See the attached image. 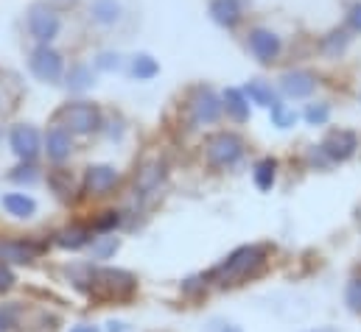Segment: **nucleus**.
Listing matches in <instances>:
<instances>
[{
    "label": "nucleus",
    "mask_w": 361,
    "mask_h": 332,
    "mask_svg": "<svg viewBox=\"0 0 361 332\" xmlns=\"http://www.w3.org/2000/svg\"><path fill=\"white\" fill-rule=\"evenodd\" d=\"M65 17L54 0H31L23 11V34L31 45H56L65 34Z\"/></svg>",
    "instance_id": "nucleus-1"
},
{
    "label": "nucleus",
    "mask_w": 361,
    "mask_h": 332,
    "mask_svg": "<svg viewBox=\"0 0 361 332\" xmlns=\"http://www.w3.org/2000/svg\"><path fill=\"white\" fill-rule=\"evenodd\" d=\"M182 117H185L188 129L216 126V123L224 117L221 92H216L210 84H193V87L185 92V101H182Z\"/></svg>",
    "instance_id": "nucleus-2"
},
{
    "label": "nucleus",
    "mask_w": 361,
    "mask_h": 332,
    "mask_svg": "<svg viewBox=\"0 0 361 332\" xmlns=\"http://www.w3.org/2000/svg\"><path fill=\"white\" fill-rule=\"evenodd\" d=\"M54 123L65 126L73 137L101 134L104 109H101L95 101H87V98H71V101H65V103L54 112Z\"/></svg>",
    "instance_id": "nucleus-3"
},
{
    "label": "nucleus",
    "mask_w": 361,
    "mask_h": 332,
    "mask_svg": "<svg viewBox=\"0 0 361 332\" xmlns=\"http://www.w3.org/2000/svg\"><path fill=\"white\" fill-rule=\"evenodd\" d=\"M264 265H267V249L264 246H244V249L233 251L221 265H216L210 279L219 282V285H238L244 279L258 276Z\"/></svg>",
    "instance_id": "nucleus-4"
},
{
    "label": "nucleus",
    "mask_w": 361,
    "mask_h": 332,
    "mask_svg": "<svg viewBox=\"0 0 361 332\" xmlns=\"http://www.w3.org/2000/svg\"><path fill=\"white\" fill-rule=\"evenodd\" d=\"M135 290L137 279L123 268H92L87 276V293L98 302H123Z\"/></svg>",
    "instance_id": "nucleus-5"
},
{
    "label": "nucleus",
    "mask_w": 361,
    "mask_h": 332,
    "mask_svg": "<svg viewBox=\"0 0 361 332\" xmlns=\"http://www.w3.org/2000/svg\"><path fill=\"white\" fill-rule=\"evenodd\" d=\"M25 65H28V73L34 82L48 84V87H62L65 70L71 62H68L65 51H59L56 45H31Z\"/></svg>",
    "instance_id": "nucleus-6"
},
{
    "label": "nucleus",
    "mask_w": 361,
    "mask_h": 332,
    "mask_svg": "<svg viewBox=\"0 0 361 332\" xmlns=\"http://www.w3.org/2000/svg\"><path fill=\"white\" fill-rule=\"evenodd\" d=\"M244 48L247 53L264 65V68H271L283 59V51H286V39L277 28H271L267 23H252L244 28Z\"/></svg>",
    "instance_id": "nucleus-7"
},
{
    "label": "nucleus",
    "mask_w": 361,
    "mask_h": 332,
    "mask_svg": "<svg viewBox=\"0 0 361 332\" xmlns=\"http://www.w3.org/2000/svg\"><path fill=\"white\" fill-rule=\"evenodd\" d=\"M247 154V140L238 132L230 129H219L213 134L204 137V160L207 165L216 170H230L235 167Z\"/></svg>",
    "instance_id": "nucleus-8"
},
{
    "label": "nucleus",
    "mask_w": 361,
    "mask_h": 332,
    "mask_svg": "<svg viewBox=\"0 0 361 332\" xmlns=\"http://www.w3.org/2000/svg\"><path fill=\"white\" fill-rule=\"evenodd\" d=\"M319 73H314L311 68H288L277 79V92L283 101H305L319 89Z\"/></svg>",
    "instance_id": "nucleus-9"
},
{
    "label": "nucleus",
    "mask_w": 361,
    "mask_h": 332,
    "mask_svg": "<svg viewBox=\"0 0 361 332\" xmlns=\"http://www.w3.org/2000/svg\"><path fill=\"white\" fill-rule=\"evenodd\" d=\"M42 132L34 123H14L8 129V148L20 162H37L42 154Z\"/></svg>",
    "instance_id": "nucleus-10"
},
{
    "label": "nucleus",
    "mask_w": 361,
    "mask_h": 332,
    "mask_svg": "<svg viewBox=\"0 0 361 332\" xmlns=\"http://www.w3.org/2000/svg\"><path fill=\"white\" fill-rule=\"evenodd\" d=\"M207 17L221 31H241L250 17L247 0H207Z\"/></svg>",
    "instance_id": "nucleus-11"
},
{
    "label": "nucleus",
    "mask_w": 361,
    "mask_h": 332,
    "mask_svg": "<svg viewBox=\"0 0 361 332\" xmlns=\"http://www.w3.org/2000/svg\"><path fill=\"white\" fill-rule=\"evenodd\" d=\"M85 17L92 28H101V31H109V28H118L126 17V6L123 0H87L85 3Z\"/></svg>",
    "instance_id": "nucleus-12"
},
{
    "label": "nucleus",
    "mask_w": 361,
    "mask_h": 332,
    "mask_svg": "<svg viewBox=\"0 0 361 332\" xmlns=\"http://www.w3.org/2000/svg\"><path fill=\"white\" fill-rule=\"evenodd\" d=\"M73 151H76V137H73L65 126H59V123L51 120V126H48V132H45V137H42V154H45L54 165H62V162L71 160Z\"/></svg>",
    "instance_id": "nucleus-13"
},
{
    "label": "nucleus",
    "mask_w": 361,
    "mask_h": 332,
    "mask_svg": "<svg viewBox=\"0 0 361 332\" xmlns=\"http://www.w3.org/2000/svg\"><path fill=\"white\" fill-rule=\"evenodd\" d=\"M353 39H356V34L339 23V25L322 31L314 45H317V53L319 56H325V59H342L353 48Z\"/></svg>",
    "instance_id": "nucleus-14"
},
{
    "label": "nucleus",
    "mask_w": 361,
    "mask_h": 332,
    "mask_svg": "<svg viewBox=\"0 0 361 332\" xmlns=\"http://www.w3.org/2000/svg\"><path fill=\"white\" fill-rule=\"evenodd\" d=\"M319 148H322V154H325L328 162H345V160H350V157L356 154V148H359V134L350 132V129H334V132H328V137L319 143Z\"/></svg>",
    "instance_id": "nucleus-15"
},
{
    "label": "nucleus",
    "mask_w": 361,
    "mask_h": 332,
    "mask_svg": "<svg viewBox=\"0 0 361 332\" xmlns=\"http://www.w3.org/2000/svg\"><path fill=\"white\" fill-rule=\"evenodd\" d=\"M95 79H98V73H95L92 62H82V59H79V62H71V65H68L62 87H65V92H68L71 98H85L92 87L98 84Z\"/></svg>",
    "instance_id": "nucleus-16"
},
{
    "label": "nucleus",
    "mask_w": 361,
    "mask_h": 332,
    "mask_svg": "<svg viewBox=\"0 0 361 332\" xmlns=\"http://www.w3.org/2000/svg\"><path fill=\"white\" fill-rule=\"evenodd\" d=\"M166 176H169L166 160H160V157L146 160L143 165L137 167V173H135V193H137V196H152V193H157L160 184L166 181Z\"/></svg>",
    "instance_id": "nucleus-17"
},
{
    "label": "nucleus",
    "mask_w": 361,
    "mask_h": 332,
    "mask_svg": "<svg viewBox=\"0 0 361 332\" xmlns=\"http://www.w3.org/2000/svg\"><path fill=\"white\" fill-rule=\"evenodd\" d=\"M221 103H224V117L233 123H250L252 117V103L244 92V87H224L221 89Z\"/></svg>",
    "instance_id": "nucleus-18"
},
{
    "label": "nucleus",
    "mask_w": 361,
    "mask_h": 332,
    "mask_svg": "<svg viewBox=\"0 0 361 332\" xmlns=\"http://www.w3.org/2000/svg\"><path fill=\"white\" fill-rule=\"evenodd\" d=\"M118 184V170L112 165H90L85 170L82 179V190L90 196H104Z\"/></svg>",
    "instance_id": "nucleus-19"
},
{
    "label": "nucleus",
    "mask_w": 361,
    "mask_h": 332,
    "mask_svg": "<svg viewBox=\"0 0 361 332\" xmlns=\"http://www.w3.org/2000/svg\"><path fill=\"white\" fill-rule=\"evenodd\" d=\"M126 73L132 82H154L160 76V59L149 51H137L126 59Z\"/></svg>",
    "instance_id": "nucleus-20"
},
{
    "label": "nucleus",
    "mask_w": 361,
    "mask_h": 332,
    "mask_svg": "<svg viewBox=\"0 0 361 332\" xmlns=\"http://www.w3.org/2000/svg\"><path fill=\"white\" fill-rule=\"evenodd\" d=\"M37 254H39V246L31 241H0V262L25 265V262H34Z\"/></svg>",
    "instance_id": "nucleus-21"
},
{
    "label": "nucleus",
    "mask_w": 361,
    "mask_h": 332,
    "mask_svg": "<svg viewBox=\"0 0 361 332\" xmlns=\"http://www.w3.org/2000/svg\"><path fill=\"white\" fill-rule=\"evenodd\" d=\"M244 92H247L250 103L258 106V109H271V106L280 101L277 84L267 82V79H250V82L244 84Z\"/></svg>",
    "instance_id": "nucleus-22"
},
{
    "label": "nucleus",
    "mask_w": 361,
    "mask_h": 332,
    "mask_svg": "<svg viewBox=\"0 0 361 332\" xmlns=\"http://www.w3.org/2000/svg\"><path fill=\"white\" fill-rule=\"evenodd\" d=\"M92 68L98 76H112V73H121L126 68V56L115 48H104L92 56Z\"/></svg>",
    "instance_id": "nucleus-23"
},
{
    "label": "nucleus",
    "mask_w": 361,
    "mask_h": 332,
    "mask_svg": "<svg viewBox=\"0 0 361 332\" xmlns=\"http://www.w3.org/2000/svg\"><path fill=\"white\" fill-rule=\"evenodd\" d=\"M90 241H92V229H87V226H68V229H62L56 235V246L68 251L85 249Z\"/></svg>",
    "instance_id": "nucleus-24"
},
{
    "label": "nucleus",
    "mask_w": 361,
    "mask_h": 332,
    "mask_svg": "<svg viewBox=\"0 0 361 332\" xmlns=\"http://www.w3.org/2000/svg\"><path fill=\"white\" fill-rule=\"evenodd\" d=\"M3 210L14 218H31L37 212V201L25 193H8V196H3Z\"/></svg>",
    "instance_id": "nucleus-25"
},
{
    "label": "nucleus",
    "mask_w": 361,
    "mask_h": 332,
    "mask_svg": "<svg viewBox=\"0 0 361 332\" xmlns=\"http://www.w3.org/2000/svg\"><path fill=\"white\" fill-rule=\"evenodd\" d=\"M331 103L328 101H311V103H305V109H302V120L308 123V126H328V120H331Z\"/></svg>",
    "instance_id": "nucleus-26"
},
{
    "label": "nucleus",
    "mask_w": 361,
    "mask_h": 332,
    "mask_svg": "<svg viewBox=\"0 0 361 332\" xmlns=\"http://www.w3.org/2000/svg\"><path fill=\"white\" fill-rule=\"evenodd\" d=\"M269 117H271V126H277V129H291V126H297L300 112H294V106H288V103L280 98L269 109Z\"/></svg>",
    "instance_id": "nucleus-27"
},
{
    "label": "nucleus",
    "mask_w": 361,
    "mask_h": 332,
    "mask_svg": "<svg viewBox=\"0 0 361 332\" xmlns=\"http://www.w3.org/2000/svg\"><path fill=\"white\" fill-rule=\"evenodd\" d=\"M48 184L54 187V193L59 198H71L73 193V179H71V170H65L62 165H56L51 173H48Z\"/></svg>",
    "instance_id": "nucleus-28"
},
{
    "label": "nucleus",
    "mask_w": 361,
    "mask_h": 332,
    "mask_svg": "<svg viewBox=\"0 0 361 332\" xmlns=\"http://www.w3.org/2000/svg\"><path fill=\"white\" fill-rule=\"evenodd\" d=\"M252 179H255V187L258 190H271V184H274V179H277V162L267 157V160H261L255 170H252Z\"/></svg>",
    "instance_id": "nucleus-29"
},
{
    "label": "nucleus",
    "mask_w": 361,
    "mask_h": 332,
    "mask_svg": "<svg viewBox=\"0 0 361 332\" xmlns=\"http://www.w3.org/2000/svg\"><path fill=\"white\" fill-rule=\"evenodd\" d=\"M118 249H121V241H118L115 235L92 238V257H95V260H109Z\"/></svg>",
    "instance_id": "nucleus-30"
},
{
    "label": "nucleus",
    "mask_w": 361,
    "mask_h": 332,
    "mask_svg": "<svg viewBox=\"0 0 361 332\" xmlns=\"http://www.w3.org/2000/svg\"><path fill=\"white\" fill-rule=\"evenodd\" d=\"M342 25L350 28L356 37H361V0H348V3H345Z\"/></svg>",
    "instance_id": "nucleus-31"
},
{
    "label": "nucleus",
    "mask_w": 361,
    "mask_h": 332,
    "mask_svg": "<svg viewBox=\"0 0 361 332\" xmlns=\"http://www.w3.org/2000/svg\"><path fill=\"white\" fill-rule=\"evenodd\" d=\"M123 132H126V123H123L121 115H115V117H106V115H104V126H101V134H104V137H109V140H121Z\"/></svg>",
    "instance_id": "nucleus-32"
},
{
    "label": "nucleus",
    "mask_w": 361,
    "mask_h": 332,
    "mask_svg": "<svg viewBox=\"0 0 361 332\" xmlns=\"http://www.w3.org/2000/svg\"><path fill=\"white\" fill-rule=\"evenodd\" d=\"M8 179H11V181H28V184H31V181L39 179V170H37L34 162H20V165L8 173Z\"/></svg>",
    "instance_id": "nucleus-33"
},
{
    "label": "nucleus",
    "mask_w": 361,
    "mask_h": 332,
    "mask_svg": "<svg viewBox=\"0 0 361 332\" xmlns=\"http://www.w3.org/2000/svg\"><path fill=\"white\" fill-rule=\"evenodd\" d=\"M118 224H121V215H118V212H104V215L92 224V232H112Z\"/></svg>",
    "instance_id": "nucleus-34"
},
{
    "label": "nucleus",
    "mask_w": 361,
    "mask_h": 332,
    "mask_svg": "<svg viewBox=\"0 0 361 332\" xmlns=\"http://www.w3.org/2000/svg\"><path fill=\"white\" fill-rule=\"evenodd\" d=\"M348 305L353 313H361V279H353L348 285Z\"/></svg>",
    "instance_id": "nucleus-35"
},
{
    "label": "nucleus",
    "mask_w": 361,
    "mask_h": 332,
    "mask_svg": "<svg viewBox=\"0 0 361 332\" xmlns=\"http://www.w3.org/2000/svg\"><path fill=\"white\" fill-rule=\"evenodd\" d=\"M11 288H14V274H11L8 262H0V293H6Z\"/></svg>",
    "instance_id": "nucleus-36"
},
{
    "label": "nucleus",
    "mask_w": 361,
    "mask_h": 332,
    "mask_svg": "<svg viewBox=\"0 0 361 332\" xmlns=\"http://www.w3.org/2000/svg\"><path fill=\"white\" fill-rule=\"evenodd\" d=\"M65 14H71V11H79V8H85V3L87 0H54Z\"/></svg>",
    "instance_id": "nucleus-37"
},
{
    "label": "nucleus",
    "mask_w": 361,
    "mask_h": 332,
    "mask_svg": "<svg viewBox=\"0 0 361 332\" xmlns=\"http://www.w3.org/2000/svg\"><path fill=\"white\" fill-rule=\"evenodd\" d=\"M11 324H14V310H11V307L0 310V332H8Z\"/></svg>",
    "instance_id": "nucleus-38"
},
{
    "label": "nucleus",
    "mask_w": 361,
    "mask_h": 332,
    "mask_svg": "<svg viewBox=\"0 0 361 332\" xmlns=\"http://www.w3.org/2000/svg\"><path fill=\"white\" fill-rule=\"evenodd\" d=\"M71 332H98V327H92V324H79V327H73Z\"/></svg>",
    "instance_id": "nucleus-39"
},
{
    "label": "nucleus",
    "mask_w": 361,
    "mask_h": 332,
    "mask_svg": "<svg viewBox=\"0 0 361 332\" xmlns=\"http://www.w3.org/2000/svg\"><path fill=\"white\" fill-rule=\"evenodd\" d=\"M126 327L123 324H109V332H123Z\"/></svg>",
    "instance_id": "nucleus-40"
},
{
    "label": "nucleus",
    "mask_w": 361,
    "mask_h": 332,
    "mask_svg": "<svg viewBox=\"0 0 361 332\" xmlns=\"http://www.w3.org/2000/svg\"><path fill=\"white\" fill-rule=\"evenodd\" d=\"M221 332H241V330H238V327H230V324H227V327H221Z\"/></svg>",
    "instance_id": "nucleus-41"
},
{
    "label": "nucleus",
    "mask_w": 361,
    "mask_h": 332,
    "mask_svg": "<svg viewBox=\"0 0 361 332\" xmlns=\"http://www.w3.org/2000/svg\"><path fill=\"white\" fill-rule=\"evenodd\" d=\"M311 332H336L334 327H319V330H311Z\"/></svg>",
    "instance_id": "nucleus-42"
},
{
    "label": "nucleus",
    "mask_w": 361,
    "mask_h": 332,
    "mask_svg": "<svg viewBox=\"0 0 361 332\" xmlns=\"http://www.w3.org/2000/svg\"><path fill=\"white\" fill-rule=\"evenodd\" d=\"M0 112H3V95H0Z\"/></svg>",
    "instance_id": "nucleus-43"
},
{
    "label": "nucleus",
    "mask_w": 361,
    "mask_h": 332,
    "mask_svg": "<svg viewBox=\"0 0 361 332\" xmlns=\"http://www.w3.org/2000/svg\"><path fill=\"white\" fill-rule=\"evenodd\" d=\"M359 101H361V95H359Z\"/></svg>",
    "instance_id": "nucleus-44"
}]
</instances>
